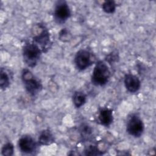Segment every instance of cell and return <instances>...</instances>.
I'll use <instances>...</instances> for the list:
<instances>
[{"label":"cell","mask_w":156,"mask_h":156,"mask_svg":"<svg viewBox=\"0 0 156 156\" xmlns=\"http://www.w3.org/2000/svg\"><path fill=\"white\" fill-rule=\"evenodd\" d=\"M31 30L32 37V42L37 44L43 52H46L52 44L48 29L44 24L37 23L33 26Z\"/></svg>","instance_id":"cell-1"},{"label":"cell","mask_w":156,"mask_h":156,"mask_svg":"<svg viewBox=\"0 0 156 156\" xmlns=\"http://www.w3.org/2000/svg\"><path fill=\"white\" fill-rule=\"evenodd\" d=\"M21 80L26 91L31 96H35L42 90V83L31 71L24 68L21 72Z\"/></svg>","instance_id":"cell-2"},{"label":"cell","mask_w":156,"mask_h":156,"mask_svg":"<svg viewBox=\"0 0 156 156\" xmlns=\"http://www.w3.org/2000/svg\"><path fill=\"white\" fill-rule=\"evenodd\" d=\"M111 72L107 64L102 60L96 63L91 77V83L95 86L105 85L110 78Z\"/></svg>","instance_id":"cell-3"},{"label":"cell","mask_w":156,"mask_h":156,"mask_svg":"<svg viewBox=\"0 0 156 156\" xmlns=\"http://www.w3.org/2000/svg\"><path fill=\"white\" fill-rule=\"evenodd\" d=\"M42 52L41 49L33 42L26 43L22 49L24 62L30 68L35 67L40 60Z\"/></svg>","instance_id":"cell-4"},{"label":"cell","mask_w":156,"mask_h":156,"mask_svg":"<svg viewBox=\"0 0 156 156\" xmlns=\"http://www.w3.org/2000/svg\"><path fill=\"white\" fill-rule=\"evenodd\" d=\"M144 125L137 114H132L128 118L126 124V131L135 138L140 137L144 132Z\"/></svg>","instance_id":"cell-5"},{"label":"cell","mask_w":156,"mask_h":156,"mask_svg":"<svg viewBox=\"0 0 156 156\" xmlns=\"http://www.w3.org/2000/svg\"><path fill=\"white\" fill-rule=\"evenodd\" d=\"M94 63L92 53L85 49L79 50L74 57V63L79 71H83Z\"/></svg>","instance_id":"cell-6"},{"label":"cell","mask_w":156,"mask_h":156,"mask_svg":"<svg viewBox=\"0 0 156 156\" xmlns=\"http://www.w3.org/2000/svg\"><path fill=\"white\" fill-rule=\"evenodd\" d=\"M71 16V10L65 1H59L55 4L54 10V19L58 24L65 23Z\"/></svg>","instance_id":"cell-7"},{"label":"cell","mask_w":156,"mask_h":156,"mask_svg":"<svg viewBox=\"0 0 156 156\" xmlns=\"http://www.w3.org/2000/svg\"><path fill=\"white\" fill-rule=\"evenodd\" d=\"M18 147L20 151L24 154H30L36 151L37 143L35 139L29 135L21 136L18 141Z\"/></svg>","instance_id":"cell-8"},{"label":"cell","mask_w":156,"mask_h":156,"mask_svg":"<svg viewBox=\"0 0 156 156\" xmlns=\"http://www.w3.org/2000/svg\"><path fill=\"white\" fill-rule=\"evenodd\" d=\"M124 83L126 90L132 93H136L141 87V81L138 77L130 73L125 75Z\"/></svg>","instance_id":"cell-9"},{"label":"cell","mask_w":156,"mask_h":156,"mask_svg":"<svg viewBox=\"0 0 156 156\" xmlns=\"http://www.w3.org/2000/svg\"><path fill=\"white\" fill-rule=\"evenodd\" d=\"M98 120L102 126L109 127L113 121L112 110L106 107L101 108L98 113Z\"/></svg>","instance_id":"cell-10"},{"label":"cell","mask_w":156,"mask_h":156,"mask_svg":"<svg viewBox=\"0 0 156 156\" xmlns=\"http://www.w3.org/2000/svg\"><path fill=\"white\" fill-rule=\"evenodd\" d=\"M54 141V135L49 129L43 130L39 134L38 143L40 145L48 146L52 144Z\"/></svg>","instance_id":"cell-11"},{"label":"cell","mask_w":156,"mask_h":156,"mask_svg":"<svg viewBox=\"0 0 156 156\" xmlns=\"http://www.w3.org/2000/svg\"><path fill=\"white\" fill-rule=\"evenodd\" d=\"M87 101L86 94L80 91H75L73 95V102L74 105L76 108H80L85 104Z\"/></svg>","instance_id":"cell-12"},{"label":"cell","mask_w":156,"mask_h":156,"mask_svg":"<svg viewBox=\"0 0 156 156\" xmlns=\"http://www.w3.org/2000/svg\"><path fill=\"white\" fill-rule=\"evenodd\" d=\"M10 83V76L9 73L3 68L0 71V87L2 90L7 88Z\"/></svg>","instance_id":"cell-13"},{"label":"cell","mask_w":156,"mask_h":156,"mask_svg":"<svg viewBox=\"0 0 156 156\" xmlns=\"http://www.w3.org/2000/svg\"><path fill=\"white\" fill-rule=\"evenodd\" d=\"M116 8V4L115 1L112 0H108L104 1L102 4V9L103 11L107 13H113L115 12Z\"/></svg>","instance_id":"cell-14"},{"label":"cell","mask_w":156,"mask_h":156,"mask_svg":"<svg viewBox=\"0 0 156 156\" xmlns=\"http://www.w3.org/2000/svg\"><path fill=\"white\" fill-rule=\"evenodd\" d=\"M14 153V146L12 143L9 142L4 144L1 149V154L4 156H12Z\"/></svg>","instance_id":"cell-15"},{"label":"cell","mask_w":156,"mask_h":156,"mask_svg":"<svg viewBox=\"0 0 156 156\" xmlns=\"http://www.w3.org/2000/svg\"><path fill=\"white\" fill-rule=\"evenodd\" d=\"M58 38L63 42H67L71 38V34L67 29H62L58 34Z\"/></svg>","instance_id":"cell-16"},{"label":"cell","mask_w":156,"mask_h":156,"mask_svg":"<svg viewBox=\"0 0 156 156\" xmlns=\"http://www.w3.org/2000/svg\"><path fill=\"white\" fill-rule=\"evenodd\" d=\"M85 152H86V155H99L101 154L100 151L98 150V148L96 147L95 146L91 145L88 146L85 149Z\"/></svg>","instance_id":"cell-17"}]
</instances>
